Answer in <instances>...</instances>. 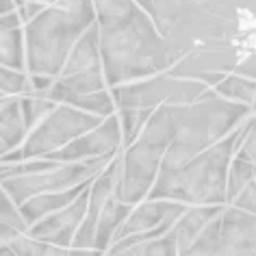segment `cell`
Instances as JSON below:
<instances>
[{
    "mask_svg": "<svg viewBox=\"0 0 256 256\" xmlns=\"http://www.w3.org/2000/svg\"><path fill=\"white\" fill-rule=\"evenodd\" d=\"M108 89L165 74L178 63L150 14L135 0H94Z\"/></svg>",
    "mask_w": 256,
    "mask_h": 256,
    "instance_id": "6da1fadb",
    "label": "cell"
},
{
    "mask_svg": "<svg viewBox=\"0 0 256 256\" xmlns=\"http://www.w3.org/2000/svg\"><path fill=\"white\" fill-rule=\"evenodd\" d=\"M252 106L222 98L208 89L194 104L154 108L139 139L165 150L161 172L180 170L198 154L224 142L250 118Z\"/></svg>",
    "mask_w": 256,
    "mask_h": 256,
    "instance_id": "7a4b0ae2",
    "label": "cell"
},
{
    "mask_svg": "<svg viewBox=\"0 0 256 256\" xmlns=\"http://www.w3.org/2000/svg\"><path fill=\"white\" fill-rule=\"evenodd\" d=\"M158 33L178 61L204 44H230L239 30V11L256 14V0H152Z\"/></svg>",
    "mask_w": 256,
    "mask_h": 256,
    "instance_id": "3957f363",
    "label": "cell"
},
{
    "mask_svg": "<svg viewBox=\"0 0 256 256\" xmlns=\"http://www.w3.org/2000/svg\"><path fill=\"white\" fill-rule=\"evenodd\" d=\"M94 24V0H59L46 7L24 28L28 74L59 80L74 46Z\"/></svg>",
    "mask_w": 256,
    "mask_h": 256,
    "instance_id": "277c9868",
    "label": "cell"
},
{
    "mask_svg": "<svg viewBox=\"0 0 256 256\" xmlns=\"http://www.w3.org/2000/svg\"><path fill=\"white\" fill-rule=\"evenodd\" d=\"M241 126L180 170L161 172L148 200L180 202L184 206H224L228 202L230 165L243 135Z\"/></svg>",
    "mask_w": 256,
    "mask_h": 256,
    "instance_id": "5b68a950",
    "label": "cell"
},
{
    "mask_svg": "<svg viewBox=\"0 0 256 256\" xmlns=\"http://www.w3.org/2000/svg\"><path fill=\"white\" fill-rule=\"evenodd\" d=\"M106 118L85 113L80 108H74L70 104H56L33 130L28 132L26 142L18 152L4 156L2 163H24L35 161V158H46L54 152L63 150L82 135L98 128Z\"/></svg>",
    "mask_w": 256,
    "mask_h": 256,
    "instance_id": "8992f818",
    "label": "cell"
},
{
    "mask_svg": "<svg viewBox=\"0 0 256 256\" xmlns=\"http://www.w3.org/2000/svg\"><path fill=\"white\" fill-rule=\"evenodd\" d=\"M178 256H256V215L226 204Z\"/></svg>",
    "mask_w": 256,
    "mask_h": 256,
    "instance_id": "52a82bcc",
    "label": "cell"
},
{
    "mask_svg": "<svg viewBox=\"0 0 256 256\" xmlns=\"http://www.w3.org/2000/svg\"><path fill=\"white\" fill-rule=\"evenodd\" d=\"M115 156L94 158V161H85V163H54L50 170L37 172V174L2 178V191H7L14 198L18 206H22L24 202L33 200L37 196L59 194V191L92 184L113 163Z\"/></svg>",
    "mask_w": 256,
    "mask_h": 256,
    "instance_id": "ba28073f",
    "label": "cell"
},
{
    "mask_svg": "<svg viewBox=\"0 0 256 256\" xmlns=\"http://www.w3.org/2000/svg\"><path fill=\"white\" fill-rule=\"evenodd\" d=\"M208 89L210 87L200 80L176 78L165 72L146 80L113 87L111 96L115 106L120 111H126V108H158L165 104H194Z\"/></svg>",
    "mask_w": 256,
    "mask_h": 256,
    "instance_id": "9c48e42d",
    "label": "cell"
},
{
    "mask_svg": "<svg viewBox=\"0 0 256 256\" xmlns=\"http://www.w3.org/2000/svg\"><path fill=\"white\" fill-rule=\"evenodd\" d=\"M165 150L137 139L130 148L122 150V176L118 184V198L137 206L148 200L156 178L161 174Z\"/></svg>",
    "mask_w": 256,
    "mask_h": 256,
    "instance_id": "30bf717a",
    "label": "cell"
},
{
    "mask_svg": "<svg viewBox=\"0 0 256 256\" xmlns=\"http://www.w3.org/2000/svg\"><path fill=\"white\" fill-rule=\"evenodd\" d=\"M239 66V52L230 44H204L187 52L174 68L170 70L176 78L200 80L210 89H215L220 82L232 74Z\"/></svg>",
    "mask_w": 256,
    "mask_h": 256,
    "instance_id": "8fae6325",
    "label": "cell"
},
{
    "mask_svg": "<svg viewBox=\"0 0 256 256\" xmlns=\"http://www.w3.org/2000/svg\"><path fill=\"white\" fill-rule=\"evenodd\" d=\"M122 146H124V130H122L120 113L106 118L98 128H94L92 132L82 135L63 150L54 152L46 158L56 163H85L94 161V158H104V156H115L120 154Z\"/></svg>",
    "mask_w": 256,
    "mask_h": 256,
    "instance_id": "7c38bea8",
    "label": "cell"
},
{
    "mask_svg": "<svg viewBox=\"0 0 256 256\" xmlns=\"http://www.w3.org/2000/svg\"><path fill=\"white\" fill-rule=\"evenodd\" d=\"M92 187V184H89ZM89 187L78 196V200H74L70 206H66L59 213L46 217V220L37 222L33 228L28 230V236H33L37 241L52 243V246L61 248H72L74 236L82 226L89 210Z\"/></svg>",
    "mask_w": 256,
    "mask_h": 256,
    "instance_id": "4fadbf2b",
    "label": "cell"
},
{
    "mask_svg": "<svg viewBox=\"0 0 256 256\" xmlns=\"http://www.w3.org/2000/svg\"><path fill=\"white\" fill-rule=\"evenodd\" d=\"M187 208L189 206H184L180 202H168V200H146L142 204H137V206L132 208L130 217L126 220V224L120 228L118 236H115V243L124 241L128 236L154 232V230L161 226L174 228L178 220L187 213Z\"/></svg>",
    "mask_w": 256,
    "mask_h": 256,
    "instance_id": "5bb4252c",
    "label": "cell"
},
{
    "mask_svg": "<svg viewBox=\"0 0 256 256\" xmlns=\"http://www.w3.org/2000/svg\"><path fill=\"white\" fill-rule=\"evenodd\" d=\"M28 126L24 120L22 100L20 98H2L0 106V148H2V158L14 154L24 146L28 137Z\"/></svg>",
    "mask_w": 256,
    "mask_h": 256,
    "instance_id": "9a60e30c",
    "label": "cell"
},
{
    "mask_svg": "<svg viewBox=\"0 0 256 256\" xmlns=\"http://www.w3.org/2000/svg\"><path fill=\"white\" fill-rule=\"evenodd\" d=\"M108 82L104 76V70H96V72H85V74H74V76H63L48 89V96L56 104H70L74 98L89 94L106 92Z\"/></svg>",
    "mask_w": 256,
    "mask_h": 256,
    "instance_id": "2e32d148",
    "label": "cell"
},
{
    "mask_svg": "<svg viewBox=\"0 0 256 256\" xmlns=\"http://www.w3.org/2000/svg\"><path fill=\"white\" fill-rule=\"evenodd\" d=\"M96 70H104L102 66V52H100V30L98 24H94L85 35L78 40L74 46L72 54L66 63L63 76H74V74H85V72H96Z\"/></svg>",
    "mask_w": 256,
    "mask_h": 256,
    "instance_id": "e0dca14e",
    "label": "cell"
},
{
    "mask_svg": "<svg viewBox=\"0 0 256 256\" xmlns=\"http://www.w3.org/2000/svg\"><path fill=\"white\" fill-rule=\"evenodd\" d=\"M132 208L135 206L122 202L118 196H113L111 200L106 202V206L100 215V222H98V230H96V246L94 248L98 250V252L108 254V250H111L115 243V236H118L120 228L126 224V220L130 217Z\"/></svg>",
    "mask_w": 256,
    "mask_h": 256,
    "instance_id": "ac0fdd59",
    "label": "cell"
},
{
    "mask_svg": "<svg viewBox=\"0 0 256 256\" xmlns=\"http://www.w3.org/2000/svg\"><path fill=\"white\" fill-rule=\"evenodd\" d=\"M89 187V184H82V187H74V189H68V191H59V194H44V196H37L33 200L24 202L20 210L24 215V220L28 222V226L33 228L37 222L46 220V217L59 213L66 206H70L74 200H78V196L82 194Z\"/></svg>",
    "mask_w": 256,
    "mask_h": 256,
    "instance_id": "d6986e66",
    "label": "cell"
},
{
    "mask_svg": "<svg viewBox=\"0 0 256 256\" xmlns=\"http://www.w3.org/2000/svg\"><path fill=\"white\" fill-rule=\"evenodd\" d=\"M224 206H226V204H224ZM224 206H189L187 213H184L174 226V234H176V241H178V252L187 250L191 243L200 236L202 230L222 213Z\"/></svg>",
    "mask_w": 256,
    "mask_h": 256,
    "instance_id": "ffe728a7",
    "label": "cell"
},
{
    "mask_svg": "<svg viewBox=\"0 0 256 256\" xmlns=\"http://www.w3.org/2000/svg\"><path fill=\"white\" fill-rule=\"evenodd\" d=\"M28 222L24 220L20 206L7 191L0 194V241L2 246H11L16 239L28 234Z\"/></svg>",
    "mask_w": 256,
    "mask_h": 256,
    "instance_id": "44dd1931",
    "label": "cell"
},
{
    "mask_svg": "<svg viewBox=\"0 0 256 256\" xmlns=\"http://www.w3.org/2000/svg\"><path fill=\"white\" fill-rule=\"evenodd\" d=\"M11 248L18 252V256H106L98 250H78V248H61L52 243L37 241L33 236L24 234L11 243Z\"/></svg>",
    "mask_w": 256,
    "mask_h": 256,
    "instance_id": "7402d4cb",
    "label": "cell"
},
{
    "mask_svg": "<svg viewBox=\"0 0 256 256\" xmlns=\"http://www.w3.org/2000/svg\"><path fill=\"white\" fill-rule=\"evenodd\" d=\"M24 44H26V40H24L22 28L2 30V40H0V61H2V68L18 70V72L26 70Z\"/></svg>",
    "mask_w": 256,
    "mask_h": 256,
    "instance_id": "603a6c76",
    "label": "cell"
},
{
    "mask_svg": "<svg viewBox=\"0 0 256 256\" xmlns=\"http://www.w3.org/2000/svg\"><path fill=\"white\" fill-rule=\"evenodd\" d=\"M178 241L174 230L168 232L161 239H150L144 243H137V246H130L126 250H120V252H108L106 256H178Z\"/></svg>",
    "mask_w": 256,
    "mask_h": 256,
    "instance_id": "cb8c5ba5",
    "label": "cell"
},
{
    "mask_svg": "<svg viewBox=\"0 0 256 256\" xmlns=\"http://www.w3.org/2000/svg\"><path fill=\"white\" fill-rule=\"evenodd\" d=\"M215 92L226 98L230 102H239V104H248L254 106L256 102V80L243 78V76L236 74H228L220 85L215 87Z\"/></svg>",
    "mask_w": 256,
    "mask_h": 256,
    "instance_id": "d4e9b609",
    "label": "cell"
},
{
    "mask_svg": "<svg viewBox=\"0 0 256 256\" xmlns=\"http://www.w3.org/2000/svg\"><path fill=\"white\" fill-rule=\"evenodd\" d=\"M20 100H22V111H24V120H26L28 130H33V128L56 106V102L50 98L48 92H30L26 96H22Z\"/></svg>",
    "mask_w": 256,
    "mask_h": 256,
    "instance_id": "484cf974",
    "label": "cell"
},
{
    "mask_svg": "<svg viewBox=\"0 0 256 256\" xmlns=\"http://www.w3.org/2000/svg\"><path fill=\"white\" fill-rule=\"evenodd\" d=\"M152 113H154V108H126V111H120V122H122V130H124L126 148H130L139 139L146 124H148V120L152 118Z\"/></svg>",
    "mask_w": 256,
    "mask_h": 256,
    "instance_id": "4316f807",
    "label": "cell"
},
{
    "mask_svg": "<svg viewBox=\"0 0 256 256\" xmlns=\"http://www.w3.org/2000/svg\"><path fill=\"white\" fill-rule=\"evenodd\" d=\"M256 180V165L246 161V158L234 156L232 165H230V176H228V202L230 204L250 182Z\"/></svg>",
    "mask_w": 256,
    "mask_h": 256,
    "instance_id": "83f0119b",
    "label": "cell"
},
{
    "mask_svg": "<svg viewBox=\"0 0 256 256\" xmlns=\"http://www.w3.org/2000/svg\"><path fill=\"white\" fill-rule=\"evenodd\" d=\"M0 92H2V98H22V96L30 94L33 92L30 74L2 68L0 70Z\"/></svg>",
    "mask_w": 256,
    "mask_h": 256,
    "instance_id": "f1b7e54d",
    "label": "cell"
},
{
    "mask_svg": "<svg viewBox=\"0 0 256 256\" xmlns=\"http://www.w3.org/2000/svg\"><path fill=\"white\" fill-rule=\"evenodd\" d=\"M243 135L239 142V148H236V154L239 158H246V161L256 165V113L250 115V118L243 122Z\"/></svg>",
    "mask_w": 256,
    "mask_h": 256,
    "instance_id": "f546056e",
    "label": "cell"
},
{
    "mask_svg": "<svg viewBox=\"0 0 256 256\" xmlns=\"http://www.w3.org/2000/svg\"><path fill=\"white\" fill-rule=\"evenodd\" d=\"M230 204H234V206H239V208H243V210H248V213L256 215V180L250 182L248 187L243 189L241 194L236 196Z\"/></svg>",
    "mask_w": 256,
    "mask_h": 256,
    "instance_id": "4dcf8cb0",
    "label": "cell"
},
{
    "mask_svg": "<svg viewBox=\"0 0 256 256\" xmlns=\"http://www.w3.org/2000/svg\"><path fill=\"white\" fill-rule=\"evenodd\" d=\"M232 74L243 76V78H250V80H256V52L246 56V59H241Z\"/></svg>",
    "mask_w": 256,
    "mask_h": 256,
    "instance_id": "1f68e13d",
    "label": "cell"
},
{
    "mask_svg": "<svg viewBox=\"0 0 256 256\" xmlns=\"http://www.w3.org/2000/svg\"><path fill=\"white\" fill-rule=\"evenodd\" d=\"M22 16H20V11H14V14H9V16H2V30H16V28H20V24H22Z\"/></svg>",
    "mask_w": 256,
    "mask_h": 256,
    "instance_id": "d6a6232c",
    "label": "cell"
},
{
    "mask_svg": "<svg viewBox=\"0 0 256 256\" xmlns=\"http://www.w3.org/2000/svg\"><path fill=\"white\" fill-rule=\"evenodd\" d=\"M18 4H16V0H0V11H2V16H9V14H14Z\"/></svg>",
    "mask_w": 256,
    "mask_h": 256,
    "instance_id": "836d02e7",
    "label": "cell"
},
{
    "mask_svg": "<svg viewBox=\"0 0 256 256\" xmlns=\"http://www.w3.org/2000/svg\"><path fill=\"white\" fill-rule=\"evenodd\" d=\"M135 2L146 11V14L154 16V2H152V0H135Z\"/></svg>",
    "mask_w": 256,
    "mask_h": 256,
    "instance_id": "e575fe53",
    "label": "cell"
},
{
    "mask_svg": "<svg viewBox=\"0 0 256 256\" xmlns=\"http://www.w3.org/2000/svg\"><path fill=\"white\" fill-rule=\"evenodd\" d=\"M0 256H18V252L11 246H0Z\"/></svg>",
    "mask_w": 256,
    "mask_h": 256,
    "instance_id": "d590c367",
    "label": "cell"
},
{
    "mask_svg": "<svg viewBox=\"0 0 256 256\" xmlns=\"http://www.w3.org/2000/svg\"><path fill=\"white\" fill-rule=\"evenodd\" d=\"M37 2H44V4H46V7H50V4H56V2H59V0H37Z\"/></svg>",
    "mask_w": 256,
    "mask_h": 256,
    "instance_id": "8d00e7d4",
    "label": "cell"
},
{
    "mask_svg": "<svg viewBox=\"0 0 256 256\" xmlns=\"http://www.w3.org/2000/svg\"><path fill=\"white\" fill-rule=\"evenodd\" d=\"M252 113H256V102H254V106H252Z\"/></svg>",
    "mask_w": 256,
    "mask_h": 256,
    "instance_id": "74e56055",
    "label": "cell"
}]
</instances>
